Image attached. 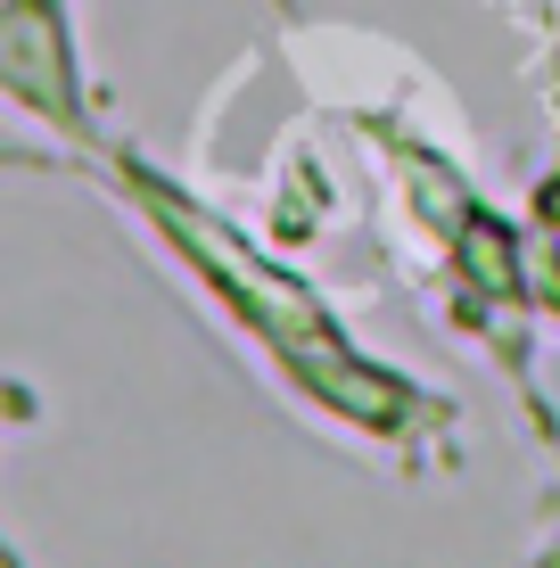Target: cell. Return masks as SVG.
Instances as JSON below:
<instances>
[{"instance_id": "1", "label": "cell", "mask_w": 560, "mask_h": 568, "mask_svg": "<svg viewBox=\"0 0 560 568\" xmlns=\"http://www.w3.org/2000/svg\"><path fill=\"white\" fill-rule=\"evenodd\" d=\"M0 83L33 108H67V42H58L50 0H9L0 9Z\"/></svg>"}]
</instances>
